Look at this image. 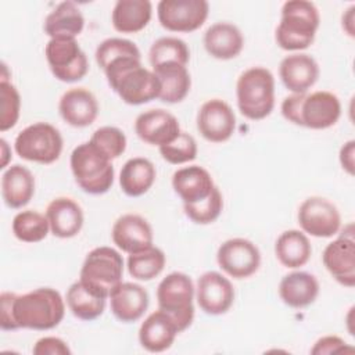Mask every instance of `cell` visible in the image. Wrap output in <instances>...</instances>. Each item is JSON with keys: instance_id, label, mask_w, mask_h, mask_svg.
Listing matches in <instances>:
<instances>
[{"instance_id": "obj_47", "label": "cell", "mask_w": 355, "mask_h": 355, "mask_svg": "<svg viewBox=\"0 0 355 355\" xmlns=\"http://www.w3.org/2000/svg\"><path fill=\"white\" fill-rule=\"evenodd\" d=\"M354 10L355 7H349L347 10V12L343 15V28L345 29V32L349 35V36H354Z\"/></svg>"}, {"instance_id": "obj_43", "label": "cell", "mask_w": 355, "mask_h": 355, "mask_svg": "<svg viewBox=\"0 0 355 355\" xmlns=\"http://www.w3.org/2000/svg\"><path fill=\"white\" fill-rule=\"evenodd\" d=\"M35 355H69L68 344L58 337H43L32 348Z\"/></svg>"}, {"instance_id": "obj_11", "label": "cell", "mask_w": 355, "mask_h": 355, "mask_svg": "<svg viewBox=\"0 0 355 355\" xmlns=\"http://www.w3.org/2000/svg\"><path fill=\"white\" fill-rule=\"evenodd\" d=\"M219 268L233 279H245L252 276L261 265L258 247L241 237L226 240L216 252Z\"/></svg>"}, {"instance_id": "obj_4", "label": "cell", "mask_w": 355, "mask_h": 355, "mask_svg": "<svg viewBox=\"0 0 355 355\" xmlns=\"http://www.w3.org/2000/svg\"><path fill=\"white\" fill-rule=\"evenodd\" d=\"M237 107L240 112L251 119L266 118L275 107V78L263 67L245 69L236 83Z\"/></svg>"}, {"instance_id": "obj_9", "label": "cell", "mask_w": 355, "mask_h": 355, "mask_svg": "<svg viewBox=\"0 0 355 355\" xmlns=\"http://www.w3.org/2000/svg\"><path fill=\"white\" fill-rule=\"evenodd\" d=\"M44 54L51 73L61 82H78L89 71L87 57L76 39H50Z\"/></svg>"}, {"instance_id": "obj_46", "label": "cell", "mask_w": 355, "mask_h": 355, "mask_svg": "<svg viewBox=\"0 0 355 355\" xmlns=\"http://www.w3.org/2000/svg\"><path fill=\"white\" fill-rule=\"evenodd\" d=\"M355 141H347L340 150V164L349 175H354V162H355Z\"/></svg>"}, {"instance_id": "obj_17", "label": "cell", "mask_w": 355, "mask_h": 355, "mask_svg": "<svg viewBox=\"0 0 355 355\" xmlns=\"http://www.w3.org/2000/svg\"><path fill=\"white\" fill-rule=\"evenodd\" d=\"M114 244L128 254H135L153 245V229L140 215L125 214L112 226Z\"/></svg>"}, {"instance_id": "obj_19", "label": "cell", "mask_w": 355, "mask_h": 355, "mask_svg": "<svg viewBox=\"0 0 355 355\" xmlns=\"http://www.w3.org/2000/svg\"><path fill=\"white\" fill-rule=\"evenodd\" d=\"M279 76L283 85L294 94L306 93L319 78L318 62L304 53L284 57L279 65Z\"/></svg>"}, {"instance_id": "obj_42", "label": "cell", "mask_w": 355, "mask_h": 355, "mask_svg": "<svg viewBox=\"0 0 355 355\" xmlns=\"http://www.w3.org/2000/svg\"><path fill=\"white\" fill-rule=\"evenodd\" d=\"M341 352H354V348L349 347L343 338L337 336H324L319 338L311 354L313 355H323V354H341Z\"/></svg>"}, {"instance_id": "obj_20", "label": "cell", "mask_w": 355, "mask_h": 355, "mask_svg": "<svg viewBox=\"0 0 355 355\" xmlns=\"http://www.w3.org/2000/svg\"><path fill=\"white\" fill-rule=\"evenodd\" d=\"M58 111L68 125L73 128H86L96 121L98 103L94 94L87 89L72 87L61 96Z\"/></svg>"}, {"instance_id": "obj_23", "label": "cell", "mask_w": 355, "mask_h": 355, "mask_svg": "<svg viewBox=\"0 0 355 355\" xmlns=\"http://www.w3.org/2000/svg\"><path fill=\"white\" fill-rule=\"evenodd\" d=\"M50 232L60 239L76 236L83 226V211L80 205L69 197L54 198L46 209Z\"/></svg>"}, {"instance_id": "obj_35", "label": "cell", "mask_w": 355, "mask_h": 355, "mask_svg": "<svg viewBox=\"0 0 355 355\" xmlns=\"http://www.w3.org/2000/svg\"><path fill=\"white\" fill-rule=\"evenodd\" d=\"M49 232L47 216L37 211H21L12 219V233L19 241L39 243L47 237Z\"/></svg>"}, {"instance_id": "obj_34", "label": "cell", "mask_w": 355, "mask_h": 355, "mask_svg": "<svg viewBox=\"0 0 355 355\" xmlns=\"http://www.w3.org/2000/svg\"><path fill=\"white\" fill-rule=\"evenodd\" d=\"M165 254L158 247H148L128 257L129 275L137 280H153L157 277L165 266Z\"/></svg>"}, {"instance_id": "obj_12", "label": "cell", "mask_w": 355, "mask_h": 355, "mask_svg": "<svg viewBox=\"0 0 355 355\" xmlns=\"http://www.w3.org/2000/svg\"><path fill=\"white\" fill-rule=\"evenodd\" d=\"M298 223L301 229L313 237H331L341 226L337 207L327 198L313 196L304 200L298 208Z\"/></svg>"}, {"instance_id": "obj_25", "label": "cell", "mask_w": 355, "mask_h": 355, "mask_svg": "<svg viewBox=\"0 0 355 355\" xmlns=\"http://www.w3.org/2000/svg\"><path fill=\"white\" fill-rule=\"evenodd\" d=\"M204 47L216 60H232L244 47V37L240 29L229 22H216L204 33Z\"/></svg>"}, {"instance_id": "obj_7", "label": "cell", "mask_w": 355, "mask_h": 355, "mask_svg": "<svg viewBox=\"0 0 355 355\" xmlns=\"http://www.w3.org/2000/svg\"><path fill=\"white\" fill-rule=\"evenodd\" d=\"M194 294L191 279L182 272L169 273L158 284V308L173 320L179 333L190 327L194 319Z\"/></svg>"}, {"instance_id": "obj_22", "label": "cell", "mask_w": 355, "mask_h": 355, "mask_svg": "<svg viewBox=\"0 0 355 355\" xmlns=\"http://www.w3.org/2000/svg\"><path fill=\"white\" fill-rule=\"evenodd\" d=\"M172 187L183 204H194L207 198L215 184L209 172L200 165L178 169L172 176Z\"/></svg>"}, {"instance_id": "obj_26", "label": "cell", "mask_w": 355, "mask_h": 355, "mask_svg": "<svg viewBox=\"0 0 355 355\" xmlns=\"http://www.w3.org/2000/svg\"><path fill=\"white\" fill-rule=\"evenodd\" d=\"M35 194V178L32 172L19 165H11L1 176V196L8 208L25 207Z\"/></svg>"}, {"instance_id": "obj_29", "label": "cell", "mask_w": 355, "mask_h": 355, "mask_svg": "<svg viewBox=\"0 0 355 355\" xmlns=\"http://www.w3.org/2000/svg\"><path fill=\"white\" fill-rule=\"evenodd\" d=\"M153 6L148 0H118L112 8L111 22L121 33H137L151 19Z\"/></svg>"}, {"instance_id": "obj_14", "label": "cell", "mask_w": 355, "mask_h": 355, "mask_svg": "<svg viewBox=\"0 0 355 355\" xmlns=\"http://www.w3.org/2000/svg\"><path fill=\"white\" fill-rule=\"evenodd\" d=\"M196 298L198 306L208 315H222L234 301V288L230 280L219 272H205L197 280Z\"/></svg>"}, {"instance_id": "obj_48", "label": "cell", "mask_w": 355, "mask_h": 355, "mask_svg": "<svg viewBox=\"0 0 355 355\" xmlns=\"http://www.w3.org/2000/svg\"><path fill=\"white\" fill-rule=\"evenodd\" d=\"M0 147H1V164L0 168L4 169L8 164V159L11 158V153H10V147L7 144V141L4 139H0Z\"/></svg>"}, {"instance_id": "obj_28", "label": "cell", "mask_w": 355, "mask_h": 355, "mask_svg": "<svg viewBox=\"0 0 355 355\" xmlns=\"http://www.w3.org/2000/svg\"><path fill=\"white\" fill-rule=\"evenodd\" d=\"M159 82L158 98L164 103L175 104L184 100L190 92L191 79L186 65L178 62H165L153 68Z\"/></svg>"}, {"instance_id": "obj_44", "label": "cell", "mask_w": 355, "mask_h": 355, "mask_svg": "<svg viewBox=\"0 0 355 355\" xmlns=\"http://www.w3.org/2000/svg\"><path fill=\"white\" fill-rule=\"evenodd\" d=\"M15 297L17 294L10 291H3L0 295V311H1L0 326L3 330H18V326L12 315V304Z\"/></svg>"}, {"instance_id": "obj_16", "label": "cell", "mask_w": 355, "mask_h": 355, "mask_svg": "<svg viewBox=\"0 0 355 355\" xmlns=\"http://www.w3.org/2000/svg\"><path fill=\"white\" fill-rule=\"evenodd\" d=\"M135 132L144 143L161 147L178 137L180 125L173 114L155 108L144 111L136 118Z\"/></svg>"}, {"instance_id": "obj_13", "label": "cell", "mask_w": 355, "mask_h": 355, "mask_svg": "<svg viewBox=\"0 0 355 355\" xmlns=\"http://www.w3.org/2000/svg\"><path fill=\"white\" fill-rule=\"evenodd\" d=\"M197 129L205 140L223 143L234 133L236 115L226 101L220 98L208 100L197 114Z\"/></svg>"}, {"instance_id": "obj_36", "label": "cell", "mask_w": 355, "mask_h": 355, "mask_svg": "<svg viewBox=\"0 0 355 355\" xmlns=\"http://www.w3.org/2000/svg\"><path fill=\"white\" fill-rule=\"evenodd\" d=\"M148 60L153 68L165 62H178L187 65L190 60V51L187 44L178 37L165 36L157 39L148 51Z\"/></svg>"}, {"instance_id": "obj_40", "label": "cell", "mask_w": 355, "mask_h": 355, "mask_svg": "<svg viewBox=\"0 0 355 355\" xmlns=\"http://www.w3.org/2000/svg\"><path fill=\"white\" fill-rule=\"evenodd\" d=\"M158 148L161 157L173 165L190 162L197 157V143L194 137L186 132H180L176 139Z\"/></svg>"}, {"instance_id": "obj_27", "label": "cell", "mask_w": 355, "mask_h": 355, "mask_svg": "<svg viewBox=\"0 0 355 355\" xmlns=\"http://www.w3.org/2000/svg\"><path fill=\"white\" fill-rule=\"evenodd\" d=\"M319 294V282L308 272H291L279 284L282 301L291 308H305L315 302Z\"/></svg>"}, {"instance_id": "obj_37", "label": "cell", "mask_w": 355, "mask_h": 355, "mask_svg": "<svg viewBox=\"0 0 355 355\" xmlns=\"http://www.w3.org/2000/svg\"><path fill=\"white\" fill-rule=\"evenodd\" d=\"M223 208V198L219 189L215 186L211 194L202 201L194 204H183L184 214L190 220L198 225H208L215 222Z\"/></svg>"}, {"instance_id": "obj_33", "label": "cell", "mask_w": 355, "mask_h": 355, "mask_svg": "<svg viewBox=\"0 0 355 355\" xmlns=\"http://www.w3.org/2000/svg\"><path fill=\"white\" fill-rule=\"evenodd\" d=\"M65 301L72 315L82 320H94L101 316L105 309V298L97 295L80 280L69 286Z\"/></svg>"}, {"instance_id": "obj_24", "label": "cell", "mask_w": 355, "mask_h": 355, "mask_svg": "<svg viewBox=\"0 0 355 355\" xmlns=\"http://www.w3.org/2000/svg\"><path fill=\"white\" fill-rule=\"evenodd\" d=\"M179 334L173 320L161 309L150 313L139 329L140 345L148 352H162L172 347Z\"/></svg>"}, {"instance_id": "obj_32", "label": "cell", "mask_w": 355, "mask_h": 355, "mask_svg": "<svg viewBox=\"0 0 355 355\" xmlns=\"http://www.w3.org/2000/svg\"><path fill=\"white\" fill-rule=\"evenodd\" d=\"M275 254L279 262L290 269L304 266L312 254V247L305 233L291 229L283 232L275 243Z\"/></svg>"}, {"instance_id": "obj_2", "label": "cell", "mask_w": 355, "mask_h": 355, "mask_svg": "<svg viewBox=\"0 0 355 355\" xmlns=\"http://www.w3.org/2000/svg\"><path fill=\"white\" fill-rule=\"evenodd\" d=\"M12 315L18 329L50 330L60 324L65 315L61 294L51 287H39L26 294L17 295Z\"/></svg>"}, {"instance_id": "obj_21", "label": "cell", "mask_w": 355, "mask_h": 355, "mask_svg": "<svg viewBox=\"0 0 355 355\" xmlns=\"http://www.w3.org/2000/svg\"><path fill=\"white\" fill-rule=\"evenodd\" d=\"M111 312L123 322L132 323L139 320L148 306V293L137 283L122 282L110 295Z\"/></svg>"}, {"instance_id": "obj_30", "label": "cell", "mask_w": 355, "mask_h": 355, "mask_svg": "<svg viewBox=\"0 0 355 355\" xmlns=\"http://www.w3.org/2000/svg\"><path fill=\"white\" fill-rule=\"evenodd\" d=\"M85 26V18L73 1L60 3L44 19V33L50 39H75Z\"/></svg>"}, {"instance_id": "obj_18", "label": "cell", "mask_w": 355, "mask_h": 355, "mask_svg": "<svg viewBox=\"0 0 355 355\" xmlns=\"http://www.w3.org/2000/svg\"><path fill=\"white\" fill-rule=\"evenodd\" d=\"M322 261L327 272L343 286L355 284V243L352 236H341L329 243Z\"/></svg>"}, {"instance_id": "obj_3", "label": "cell", "mask_w": 355, "mask_h": 355, "mask_svg": "<svg viewBox=\"0 0 355 355\" xmlns=\"http://www.w3.org/2000/svg\"><path fill=\"white\" fill-rule=\"evenodd\" d=\"M319 24L320 15L313 3L306 0L286 1L275 33L276 43L287 51L308 49L315 40Z\"/></svg>"}, {"instance_id": "obj_39", "label": "cell", "mask_w": 355, "mask_h": 355, "mask_svg": "<svg viewBox=\"0 0 355 355\" xmlns=\"http://www.w3.org/2000/svg\"><path fill=\"white\" fill-rule=\"evenodd\" d=\"M21 97L17 87L8 80H0V130L6 132L18 122Z\"/></svg>"}, {"instance_id": "obj_45", "label": "cell", "mask_w": 355, "mask_h": 355, "mask_svg": "<svg viewBox=\"0 0 355 355\" xmlns=\"http://www.w3.org/2000/svg\"><path fill=\"white\" fill-rule=\"evenodd\" d=\"M305 93L302 94H291L287 96L283 103H282V114L284 116V119H287L288 122L298 125L300 126V107H301V101Z\"/></svg>"}, {"instance_id": "obj_8", "label": "cell", "mask_w": 355, "mask_h": 355, "mask_svg": "<svg viewBox=\"0 0 355 355\" xmlns=\"http://www.w3.org/2000/svg\"><path fill=\"white\" fill-rule=\"evenodd\" d=\"M15 153L26 161L51 164L62 151V137L58 129L47 122H36L22 129L14 141Z\"/></svg>"}, {"instance_id": "obj_41", "label": "cell", "mask_w": 355, "mask_h": 355, "mask_svg": "<svg viewBox=\"0 0 355 355\" xmlns=\"http://www.w3.org/2000/svg\"><path fill=\"white\" fill-rule=\"evenodd\" d=\"M96 61L101 69H104L112 60L123 55H140L137 46L121 37H110L103 40L96 49Z\"/></svg>"}, {"instance_id": "obj_15", "label": "cell", "mask_w": 355, "mask_h": 355, "mask_svg": "<svg viewBox=\"0 0 355 355\" xmlns=\"http://www.w3.org/2000/svg\"><path fill=\"white\" fill-rule=\"evenodd\" d=\"M341 104L336 94L319 90L304 94L300 107V126L309 129H327L338 121Z\"/></svg>"}, {"instance_id": "obj_10", "label": "cell", "mask_w": 355, "mask_h": 355, "mask_svg": "<svg viewBox=\"0 0 355 355\" xmlns=\"http://www.w3.org/2000/svg\"><path fill=\"white\" fill-rule=\"evenodd\" d=\"M205 0H161L157 6L158 21L171 32L189 33L201 28L208 17Z\"/></svg>"}, {"instance_id": "obj_6", "label": "cell", "mask_w": 355, "mask_h": 355, "mask_svg": "<svg viewBox=\"0 0 355 355\" xmlns=\"http://www.w3.org/2000/svg\"><path fill=\"white\" fill-rule=\"evenodd\" d=\"M122 255L111 247H97L86 255L79 280L97 295L107 300L122 283Z\"/></svg>"}, {"instance_id": "obj_38", "label": "cell", "mask_w": 355, "mask_h": 355, "mask_svg": "<svg viewBox=\"0 0 355 355\" xmlns=\"http://www.w3.org/2000/svg\"><path fill=\"white\" fill-rule=\"evenodd\" d=\"M89 141L111 161L122 155L126 148V136L115 126H103L96 129Z\"/></svg>"}, {"instance_id": "obj_31", "label": "cell", "mask_w": 355, "mask_h": 355, "mask_svg": "<svg viewBox=\"0 0 355 355\" xmlns=\"http://www.w3.org/2000/svg\"><path fill=\"white\" fill-rule=\"evenodd\" d=\"M155 178L154 164L144 157H135L123 164L119 173V184L126 196L140 197L151 189Z\"/></svg>"}, {"instance_id": "obj_1", "label": "cell", "mask_w": 355, "mask_h": 355, "mask_svg": "<svg viewBox=\"0 0 355 355\" xmlns=\"http://www.w3.org/2000/svg\"><path fill=\"white\" fill-rule=\"evenodd\" d=\"M140 60V55L118 57L103 69L110 87L130 105H140L159 96L157 76L144 68Z\"/></svg>"}, {"instance_id": "obj_5", "label": "cell", "mask_w": 355, "mask_h": 355, "mask_svg": "<svg viewBox=\"0 0 355 355\" xmlns=\"http://www.w3.org/2000/svg\"><path fill=\"white\" fill-rule=\"evenodd\" d=\"M71 171L76 184L87 194L107 193L114 183L112 161L90 141L82 143L71 153Z\"/></svg>"}]
</instances>
